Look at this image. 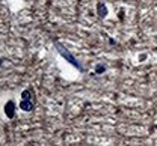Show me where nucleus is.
Segmentation results:
<instances>
[{
  "instance_id": "obj_1",
  "label": "nucleus",
  "mask_w": 157,
  "mask_h": 146,
  "mask_svg": "<svg viewBox=\"0 0 157 146\" xmlns=\"http://www.w3.org/2000/svg\"><path fill=\"white\" fill-rule=\"evenodd\" d=\"M55 47L58 48L59 54H60V56H62L63 59H67L68 62L71 63L73 66H76L77 69H80V71H83V68H82V65H80V63H78L77 60H76V57H74V56H73V54H71V53H70V51H68V50H67L65 47H62V45H60L59 42H55Z\"/></svg>"
},
{
  "instance_id": "obj_2",
  "label": "nucleus",
  "mask_w": 157,
  "mask_h": 146,
  "mask_svg": "<svg viewBox=\"0 0 157 146\" xmlns=\"http://www.w3.org/2000/svg\"><path fill=\"white\" fill-rule=\"evenodd\" d=\"M5 115L8 119H14V116H15V103L14 101H8L5 104Z\"/></svg>"
},
{
  "instance_id": "obj_3",
  "label": "nucleus",
  "mask_w": 157,
  "mask_h": 146,
  "mask_svg": "<svg viewBox=\"0 0 157 146\" xmlns=\"http://www.w3.org/2000/svg\"><path fill=\"white\" fill-rule=\"evenodd\" d=\"M20 108H21L23 111H32V110L35 108V101H30V100H21Z\"/></svg>"
},
{
  "instance_id": "obj_4",
  "label": "nucleus",
  "mask_w": 157,
  "mask_h": 146,
  "mask_svg": "<svg viewBox=\"0 0 157 146\" xmlns=\"http://www.w3.org/2000/svg\"><path fill=\"white\" fill-rule=\"evenodd\" d=\"M21 100L35 101V98H33V89H32V87H30V89H24V90L21 92Z\"/></svg>"
},
{
  "instance_id": "obj_5",
  "label": "nucleus",
  "mask_w": 157,
  "mask_h": 146,
  "mask_svg": "<svg viewBox=\"0 0 157 146\" xmlns=\"http://www.w3.org/2000/svg\"><path fill=\"white\" fill-rule=\"evenodd\" d=\"M97 11H98V17H100V18H106V17H107V8H106V5L98 3Z\"/></svg>"
},
{
  "instance_id": "obj_6",
  "label": "nucleus",
  "mask_w": 157,
  "mask_h": 146,
  "mask_svg": "<svg viewBox=\"0 0 157 146\" xmlns=\"http://www.w3.org/2000/svg\"><path fill=\"white\" fill-rule=\"evenodd\" d=\"M104 71H106V66H104V65H101V63L97 65V68H95V72H97V74H103Z\"/></svg>"
}]
</instances>
